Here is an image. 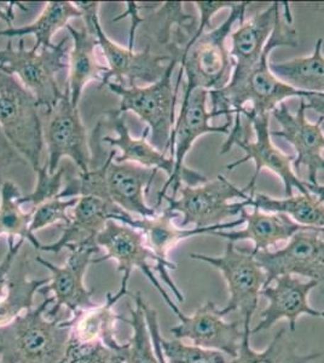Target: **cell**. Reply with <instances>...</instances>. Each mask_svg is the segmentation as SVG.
I'll list each match as a JSON object with an SVG mask.
<instances>
[{
    "mask_svg": "<svg viewBox=\"0 0 324 363\" xmlns=\"http://www.w3.org/2000/svg\"><path fill=\"white\" fill-rule=\"evenodd\" d=\"M240 217H242L245 223H247L245 229L214 231L212 235L219 236L228 240L229 242L250 240L255 244L252 252L257 253L259 251H270L271 247H276L279 242L289 241L299 231L316 230L324 233L320 229L300 225L284 213H265L258 208H255L253 212H248L245 208Z\"/></svg>",
    "mask_w": 324,
    "mask_h": 363,
    "instance_id": "24",
    "label": "cell"
},
{
    "mask_svg": "<svg viewBox=\"0 0 324 363\" xmlns=\"http://www.w3.org/2000/svg\"><path fill=\"white\" fill-rule=\"evenodd\" d=\"M67 29L72 43L68 55V86L66 91L72 104L79 108L85 87L92 82L102 83L108 68L99 62L96 54L99 42L95 33H91L85 27L78 29L68 25Z\"/></svg>",
    "mask_w": 324,
    "mask_h": 363,
    "instance_id": "25",
    "label": "cell"
},
{
    "mask_svg": "<svg viewBox=\"0 0 324 363\" xmlns=\"http://www.w3.org/2000/svg\"><path fill=\"white\" fill-rule=\"evenodd\" d=\"M37 184L33 191L26 196H21L20 203L23 205H33L39 206L41 203H46L52 199L60 198L63 190V176H65V167H58L55 174H50L45 165L41 166L37 172Z\"/></svg>",
    "mask_w": 324,
    "mask_h": 363,
    "instance_id": "36",
    "label": "cell"
},
{
    "mask_svg": "<svg viewBox=\"0 0 324 363\" xmlns=\"http://www.w3.org/2000/svg\"><path fill=\"white\" fill-rule=\"evenodd\" d=\"M194 260L205 262L222 272L229 289V301L220 309L223 318L238 310L242 322L250 325L253 314L258 308L259 296L267 282V274L250 247H238L235 242L226 244L223 256H206L201 253H190Z\"/></svg>",
    "mask_w": 324,
    "mask_h": 363,
    "instance_id": "12",
    "label": "cell"
},
{
    "mask_svg": "<svg viewBox=\"0 0 324 363\" xmlns=\"http://www.w3.org/2000/svg\"><path fill=\"white\" fill-rule=\"evenodd\" d=\"M234 4L235 3H230V1H196L195 6L200 13V22L197 26L196 33L194 34V37L190 40L193 43L196 42L197 39L205 33V29L210 27L212 17L223 9H231Z\"/></svg>",
    "mask_w": 324,
    "mask_h": 363,
    "instance_id": "39",
    "label": "cell"
},
{
    "mask_svg": "<svg viewBox=\"0 0 324 363\" xmlns=\"http://www.w3.org/2000/svg\"><path fill=\"white\" fill-rule=\"evenodd\" d=\"M322 318H324V311H322Z\"/></svg>",
    "mask_w": 324,
    "mask_h": 363,
    "instance_id": "46",
    "label": "cell"
},
{
    "mask_svg": "<svg viewBox=\"0 0 324 363\" xmlns=\"http://www.w3.org/2000/svg\"><path fill=\"white\" fill-rule=\"evenodd\" d=\"M247 200L250 206L255 208L267 213H284L300 225L324 231V205L312 194L293 195L284 199L255 194Z\"/></svg>",
    "mask_w": 324,
    "mask_h": 363,
    "instance_id": "30",
    "label": "cell"
},
{
    "mask_svg": "<svg viewBox=\"0 0 324 363\" xmlns=\"http://www.w3.org/2000/svg\"><path fill=\"white\" fill-rule=\"evenodd\" d=\"M272 282H275V285L271 284L260 292V296H264L269 301V306L262 313V321L250 330V335L270 330L271 327L284 318L289 323L291 333H294L296 321L301 315L322 318V311L312 309L308 304V294L320 285L318 281L308 280L304 282L294 275H281Z\"/></svg>",
    "mask_w": 324,
    "mask_h": 363,
    "instance_id": "20",
    "label": "cell"
},
{
    "mask_svg": "<svg viewBox=\"0 0 324 363\" xmlns=\"http://www.w3.org/2000/svg\"><path fill=\"white\" fill-rule=\"evenodd\" d=\"M82 13L73 1H49L46 3L40 15L35 21L22 27H11L1 29L0 38H22L27 35L35 37V44L32 49L39 51L41 49H52L56 44L52 38L58 30L67 28L70 20L82 18Z\"/></svg>",
    "mask_w": 324,
    "mask_h": 363,
    "instance_id": "26",
    "label": "cell"
},
{
    "mask_svg": "<svg viewBox=\"0 0 324 363\" xmlns=\"http://www.w3.org/2000/svg\"><path fill=\"white\" fill-rule=\"evenodd\" d=\"M44 145L48 150L45 166L55 174L62 159L68 157L74 162L80 174H87L92 162L87 130L82 123L79 108L70 102L65 91L61 101L48 113V124L44 128Z\"/></svg>",
    "mask_w": 324,
    "mask_h": 363,
    "instance_id": "13",
    "label": "cell"
},
{
    "mask_svg": "<svg viewBox=\"0 0 324 363\" xmlns=\"http://www.w3.org/2000/svg\"><path fill=\"white\" fill-rule=\"evenodd\" d=\"M114 306L107 294V301L102 306L72 315L70 337L82 342H101L123 359L126 344H120L116 340L114 330L115 322L121 321L123 316L115 314Z\"/></svg>",
    "mask_w": 324,
    "mask_h": 363,
    "instance_id": "27",
    "label": "cell"
},
{
    "mask_svg": "<svg viewBox=\"0 0 324 363\" xmlns=\"http://www.w3.org/2000/svg\"><path fill=\"white\" fill-rule=\"evenodd\" d=\"M50 281L51 277L29 280L26 275V267L22 265L16 277L9 279L6 296L0 299V327L6 326L25 311L33 309L34 296Z\"/></svg>",
    "mask_w": 324,
    "mask_h": 363,
    "instance_id": "32",
    "label": "cell"
},
{
    "mask_svg": "<svg viewBox=\"0 0 324 363\" xmlns=\"http://www.w3.org/2000/svg\"><path fill=\"white\" fill-rule=\"evenodd\" d=\"M70 255L66 264L58 267L37 257L35 260L51 272V281L43 286L38 294L48 296L52 292L55 303L46 311L48 318H56L62 306H66L72 315H77L82 310L92 309L97 306L92 301L94 289H87L85 286V275L89 265L92 264V256L99 253L97 244H86L78 247L69 248Z\"/></svg>",
    "mask_w": 324,
    "mask_h": 363,
    "instance_id": "16",
    "label": "cell"
},
{
    "mask_svg": "<svg viewBox=\"0 0 324 363\" xmlns=\"http://www.w3.org/2000/svg\"><path fill=\"white\" fill-rule=\"evenodd\" d=\"M79 198H56L34 207L29 230L32 234L54 224L63 225L70 220V211L78 203Z\"/></svg>",
    "mask_w": 324,
    "mask_h": 363,
    "instance_id": "34",
    "label": "cell"
},
{
    "mask_svg": "<svg viewBox=\"0 0 324 363\" xmlns=\"http://www.w3.org/2000/svg\"><path fill=\"white\" fill-rule=\"evenodd\" d=\"M142 306H143L145 320H147V323H148L149 332H150V337H152V345H154V350H155L157 361H159V363H167L166 357H164V349H162V345H161L162 335L160 333L157 313L144 299L142 301Z\"/></svg>",
    "mask_w": 324,
    "mask_h": 363,
    "instance_id": "41",
    "label": "cell"
},
{
    "mask_svg": "<svg viewBox=\"0 0 324 363\" xmlns=\"http://www.w3.org/2000/svg\"><path fill=\"white\" fill-rule=\"evenodd\" d=\"M250 325L243 323V339L236 359L229 363H311L320 359V352L300 355L298 344L286 328L276 332L269 347L255 351L250 345Z\"/></svg>",
    "mask_w": 324,
    "mask_h": 363,
    "instance_id": "28",
    "label": "cell"
},
{
    "mask_svg": "<svg viewBox=\"0 0 324 363\" xmlns=\"http://www.w3.org/2000/svg\"><path fill=\"white\" fill-rule=\"evenodd\" d=\"M272 116L281 126L279 131H271V136L281 137L291 143L296 149V160L293 162L294 169L300 166L308 167V181L317 184V174L324 171V133L322 124L324 118L320 116L317 123H310L306 119L305 99H300V106L296 114L291 113L287 104L282 102L272 111Z\"/></svg>",
    "mask_w": 324,
    "mask_h": 363,
    "instance_id": "19",
    "label": "cell"
},
{
    "mask_svg": "<svg viewBox=\"0 0 324 363\" xmlns=\"http://www.w3.org/2000/svg\"><path fill=\"white\" fill-rule=\"evenodd\" d=\"M69 40L67 35L52 49L35 51L26 49L23 38L18 40L17 49L13 48V39H9L4 49H0V69L16 78L46 113L65 96L58 85L57 75L68 69Z\"/></svg>",
    "mask_w": 324,
    "mask_h": 363,
    "instance_id": "4",
    "label": "cell"
},
{
    "mask_svg": "<svg viewBox=\"0 0 324 363\" xmlns=\"http://www.w3.org/2000/svg\"><path fill=\"white\" fill-rule=\"evenodd\" d=\"M279 5L277 1L272 3L248 21H242L240 28L231 33L230 56L234 62V69L229 83L224 86L226 89L233 90L241 86L259 62L275 27L276 17L279 13Z\"/></svg>",
    "mask_w": 324,
    "mask_h": 363,
    "instance_id": "21",
    "label": "cell"
},
{
    "mask_svg": "<svg viewBox=\"0 0 324 363\" xmlns=\"http://www.w3.org/2000/svg\"><path fill=\"white\" fill-rule=\"evenodd\" d=\"M179 325L169 332L174 339H188L195 347L224 352L236 359L243 339L240 322H225L213 301H206L191 316L181 311L177 315Z\"/></svg>",
    "mask_w": 324,
    "mask_h": 363,
    "instance_id": "18",
    "label": "cell"
},
{
    "mask_svg": "<svg viewBox=\"0 0 324 363\" xmlns=\"http://www.w3.org/2000/svg\"><path fill=\"white\" fill-rule=\"evenodd\" d=\"M116 357L120 356L101 342H82L70 337L60 363H111Z\"/></svg>",
    "mask_w": 324,
    "mask_h": 363,
    "instance_id": "37",
    "label": "cell"
},
{
    "mask_svg": "<svg viewBox=\"0 0 324 363\" xmlns=\"http://www.w3.org/2000/svg\"><path fill=\"white\" fill-rule=\"evenodd\" d=\"M96 244L106 251V255L92 259V264L115 260L118 263V272L121 274L119 291L115 294H108L114 304L128 294V282L131 279L132 272L135 269H140L152 282L156 291L161 294V297L164 298L169 309L176 315L181 313V309L174 304L172 298L169 297L160 281L154 275L150 260L155 262V256L152 255L140 230L130 227L128 224L111 219L96 238Z\"/></svg>",
    "mask_w": 324,
    "mask_h": 363,
    "instance_id": "11",
    "label": "cell"
},
{
    "mask_svg": "<svg viewBox=\"0 0 324 363\" xmlns=\"http://www.w3.org/2000/svg\"><path fill=\"white\" fill-rule=\"evenodd\" d=\"M248 5V1L235 3L222 25L202 34L189 49H184L181 60V69L186 78L183 97H188L197 89L210 92L228 85L234 62L226 49V38L231 35L235 22L245 18Z\"/></svg>",
    "mask_w": 324,
    "mask_h": 363,
    "instance_id": "6",
    "label": "cell"
},
{
    "mask_svg": "<svg viewBox=\"0 0 324 363\" xmlns=\"http://www.w3.org/2000/svg\"><path fill=\"white\" fill-rule=\"evenodd\" d=\"M75 6L82 11L84 23L92 22L99 48L107 62L108 72L103 77L102 87L114 83L123 86H140L138 83L150 85L160 80L171 61L169 55H159L152 52V48L147 46L142 51H135L133 45L128 48L119 45L111 40L103 30L99 20V1H74Z\"/></svg>",
    "mask_w": 324,
    "mask_h": 363,
    "instance_id": "7",
    "label": "cell"
},
{
    "mask_svg": "<svg viewBox=\"0 0 324 363\" xmlns=\"http://www.w3.org/2000/svg\"><path fill=\"white\" fill-rule=\"evenodd\" d=\"M305 107L306 111L312 109L324 118V94H313L308 96V99H305Z\"/></svg>",
    "mask_w": 324,
    "mask_h": 363,
    "instance_id": "43",
    "label": "cell"
},
{
    "mask_svg": "<svg viewBox=\"0 0 324 363\" xmlns=\"http://www.w3.org/2000/svg\"><path fill=\"white\" fill-rule=\"evenodd\" d=\"M34 96L13 75L0 69V128L34 172L40 169L44 126Z\"/></svg>",
    "mask_w": 324,
    "mask_h": 363,
    "instance_id": "9",
    "label": "cell"
},
{
    "mask_svg": "<svg viewBox=\"0 0 324 363\" xmlns=\"http://www.w3.org/2000/svg\"><path fill=\"white\" fill-rule=\"evenodd\" d=\"M128 212L95 196H80L70 211V220L62 229V235L52 244L41 245L39 251L58 253L62 250L96 244V238L108 220H119Z\"/></svg>",
    "mask_w": 324,
    "mask_h": 363,
    "instance_id": "22",
    "label": "cell"
},
{
    "mask_svg": "<svg viewBox=\"0 0 324 363\" xmlns=\"http://www.w3.org/2000/svg\"><path fill=\"white\" fill-rule=\"evenodd\" d=\"M55 298L46 297L35 309L25 311L0 327V362L60 363L69 342L72 318L46 316Z\"/></svg>",
    "mask_w": 324,
    "mask_h": 363,
    "instance_id": "3",
    "label": "cell"
},
{
    "mask_svg": "<svg viewBox=\"0 0 324 363\" xmlns=\"http://www.w3.org/2000/svg\"><path fill=\"white\" fill-rule=\"evenodd\" d=\"M176 217L177 215L164 208L161 212V215L147 217V218H140V217L135 218L128 213L118 222L128 224L143 234L145 242L152 252V255L155 256L154 269L166 286H169V289H172L177 301L183 303L185 301L184 294H181L176 284L173 282L172 277H169V270L171 269L176 270L177 265L169 259V252L176 247L177 245L181 242L183 240L201 235V234H212L214 231L225 230L229 228H236L245 223V219L240 217L236 220H231L229 223L218 224L213 227L181 228L173 223V219Z\"/></svg>",
    "mask_w": 324,
    "mask_h": 363,
    "instance_id": "14",
    "label": "cell"
},
{
    "mask_svg": "<svg viewBox=\"0 0 324 363\" xmlns=\"http://www.w3.org/2000/svg\"><path fill=\"white\" fill-rule=\"evenodd\" d=\"M247 120L255 130V140H248L247 133H243L245 131L243 130L242 136L238 140H235L234 145L240 147L246 154L241 159L226 165V169L231 172L238 166L246 164L247 161L255 162V174L248 183V186L245 188L247 194L250 195V198L255 196V184L263 169H270L271 172H274L277 177L281 178V181L284 182L286 198L293 196L294 189H298L299 194H310L305 186L304 181L300 179L294 172V169H291L296 157L282 153L279 149L272 145L269 114L248 116Z\"/></svg>",
    "mask_w": 324,
    "mask_h": 363,
    "instance_id": "15",
    "label": "cell"
},
{
    "mask_svg": "<svg viewBox=\"0 0 324 363\" xmlns=\"http://www.w3.org/2000/svg\"><path fill=\"white\" fill-rule=\"evenodd\" d=\"M28 165L25 157H22L13 147L8 137L5 136L3 130L0 128V181L4 178L8 169L15 166Z\"/></svg>",
    "mask_w": 324,
    "mask_h": 363,
    "instance_id": "40",
    "label": "cell"
},
{
    "mask_svg": "<svg viewBox=\"0 0 324 363\" xmlns=\"http://www.w3.org/2000/svg\"><path fill=\"white\" fill-rule=\"evenodd\" d=\"M208 91L197 89L191 95L181 99L179 116L176 120L174 130L171 137V157L174 160V169L171 177L166 181L162 189L157 195V203L154 208H157L162 203V198L167 195V190L172 189V196H177L181 189V183L185 186H196L207 183L208 179L195 169L185 166V157L193 148L194 143L199 137L208 133H230V126L234 123L226 120L223 126H212L210 120L213 119L211 111H207Z\"/></svg>",
    "mask_w": 324,
    "mask_h": 363,
    "instance_id": "8",
    "label": "cell"
},
{
    "mask_svg": "<svg viewBox=\"0 0 324 363\" xmlns=\"http://www.w3.org/2000/svg\"><path fill=\"white\" fill-rule=\"evenodd\" d=\"M25 244V240L18 239L15 241V238H8V252L5 253L4 258L0 262V299L6 296L9 285V272L13 268V262L18 256L21 247Z\"/></svg>",
    "mask_w": 324,
    "mask_h": 363,
    "instance_id": "38",
    "label": "cell"
},
{
    "mask_svg": "<svg viewBox=\"0 0 324 363\" xmlns=\"http://www.w3.org/2000/svg\"><path fill=\"white\" fill-rule=\"evenodd\" d=\"M111 363H123V359H120V357H116V359L113 361Z\"/></svg>",
    "mask_w": 324,
    "mask_h": 363,
    "instance_id": "45",
    "label": "cell"
},
{
    "mask_svg": "<svg viewBox=\"0 0 324 363\" xmlns=\"http://www.w3.org/2000/svg\"><path fill=\"white\" fill-rule=\"evenodd\" d=\"M284 18L279 13L276 17L275 27L271 33L263 55L255 65L246 80L238 89L213 90L208 92L212 102L211 113L213 118L226 116L230 119L231 114H235L234 126L230 131L228 140L220 149V154L229 153L234 147L235 140L242 135L243 128L241 116L246 118L253 116H262L272 112L284 99L291 97L308 99L313 95L312 92L298 90L277 78L270 69V55L274 50L282 46L298 48L299 40L298 34L293 27V17L291 8L287 1H284Z\"/></svg>",
    "mask_w": 324,
    "mask_h": 363,
    "instance_id": "1",
    "label": "cell"
},
{
    "mask_svg": "<svg viewBox=\"0 0 324 363\" xmlns=\"http://www.w3.org/2000/svg\"><path fill=\"white\" fill-rule=\"evenodd\" d=\"M323 39L315 43V49L310 56L298 57L281 63H270L272 73L282 82L298 90L324 94V55L322 52Z\"/></svg>",
    "mask_w": 324,
    "mask_h": 363,
    "instance_id": "29",
    "label": "cell"
},
{
    "mask_svg": "<svg viewBox=\"0 0 324 363\" xmlns=\"http://www.w3.org/2000/svg\"><path fill=\"white\" fill-rule=\"evenodd\" d=\"M0 363H3V362H0Z\"/></svg>",
    "mask_w": 324,
    "mask_h": 363,
    "instance_id": "47",
    "label": "cell"
},
{
    "mask_svg": "<svg viewBox=\"0 0 324 363\" xmlns=\"http://www.w3.org/2000/svg\"><path fill=\"white\" fill-rule=\"evenodd\" d=\"M108 123L115 130V136H101L103 143H107L116 150V162H131L143 166L147 169L164 171L167 177H171L174 169V160L172 157H166L148 140L149 128L145 126L140 138L132 137L126 124L125 114L116 111L107 113Z\"/></svg>",
    "mask_w": 324,
    "mask_h": 363,
    "instance_id": "23",
    "label": "cell"
},
{
    "mask_svg": "<svg viewBox=\"0 0 324 363\" xmlns=\"http://www.w3.org/2000/svg\"><path fill=\"white\" fill-rule=\"evenodd\" d=\"M178 194V198L164 195L162 200L169 203V212L181 216V228L213 227L250 207L245 188L234 186L223 174L200 186H181Z\"/></svg>",
    "mask_w": 324,
    "mask_h": 363,
    "instance_id": "10",
    "label": "cell"
},
{
    "mask_svg": "<svg viewBox=\"0 0 324 363\" xmlns=\"http://www.w3.org/2000/svg\"><path fill=\"white\" fill-rule=\"evenodd\" d=\"M144 298L140 292L135 294V309L130 306L131 318H121L132 327V337L125 347L123 354V363H159L156 357L148 323L144 315L142 301Z\"/></svg>",
    "mask_w": 324,
    "mask_h": 363,
    "instance_id": "33",
    "label": "cell"
},
{
    "mask_svg": "<svg viewBox=\"0 0 324 363\" xmlns=\"http://www.w3.org/2000/svg\"><path fill=\"white\" fill-rule=\"evenodd\" d=\"M167 363H226L220 351L207 350L195 345H188L179 339L161 338Z\"/></svg>",
    "mask_w": 324,
    "mask_h": 363,
    "instance_id": "35",
    "label": "cell"
},
{
    "mask_svg": "<svg viewBox=\"0 0 324 363\" xmlns=\"http://www.w3.org/2000/svg\"><path fill=\"white\" fill-rule=\"evenodd\" d=\"M178 63H181V58L171 57L162 78L150 85L131 87L114 83L107 85L120 99L118 111L123 114L135 113L149 128V142L164 154L171 149V137L176 125L174 107L184 75L183 70H179L176 86L173 87V70Z\"/></svg>",
    "mask_w": 324,
    "mask_h": 363,
    "instance_id": "5",
    "label": "cell"
},
{
    "mask_svg": "<svg viewBox=\"0 0 324 363\" xmlns=\"http://www.w3.org/2000/svg\"><path fill=\"white\" fill-rule=\"evenodd\" d=\"M318 233L299 231L281 250L253 253L267 274L264 287L271 285L281 275L304 277L320 284L324 282V240L320 239Z\"/></svg>",
    "mask_w": 324,
    "mask_h": 363,
    "instance_id": "17",
    "label": "cell"
},
{
    "mask_svg": "<svg viewBox=\"0 0 324 363\" xmlns=\"http://www.w3.org/2000/svg\"><path fill=\"white\" fill-rule=\"evenodd\" d=\"M20 8L22 10H28L25 8L21 3L16 1H9V3H0V20L4 21L9 26V28H11L13 18H15V8Z\"/></svg>",
    "mask_w": 324,
    "mask_h": 363,
    "instance_id": "42",
    "label": "cell"
},
{
    "mask_svg": "<svg viewBox=\"0 0 324 363\" xmlns=\"http://www.w3.org/2000/svg\"><path fill=\"white\" fill-rule=\"evenodd\" d=\"M21 190L13 181L1 183L0 186V236L6 235L27 240L37 250L41 244L29 230L32 211L23 212L20 199Z\"/></svg>",
    "mask_w": 324,
    "mask_h": 363,
    "instance_id": "31",
    "label": "cell"
},
{
    "mask_svg": "<svg viewBox=\"0 0 324 363\" xmlns=\"http://www.w3.org/2000/svg\"><path fill=\"white\" fill-rule=\"evenodd\" d=\"M304 183L306 189L308 190V193L313 195V196H316L320 203H324V186H320L318 183L317 184H311V183H308L306 181H304Z\"/></svg>",
    "mask_w": 324,
    "mask_h": 363,
    "instance_id": "44",
    "label": "cell"
},
{
    "mask_svg": "<svg viewBox=\"0 0 324 363\" xmlns=\"http://www.w3.org/2000/svg\"><path fill=\"white\" fill-rule=\"evenodd\" d=\"M115 155L116 150L111 149L96 169L68 178L60 198L95 196L140 218L154 217L156 210L147 205L145 194L159 171L131 162L120 164Z\"/></svg>",
    "mask_w": 324,
    "mask_h": 363,
    "instance_id": "2",
    "label": "cell"
}]
</instances>
